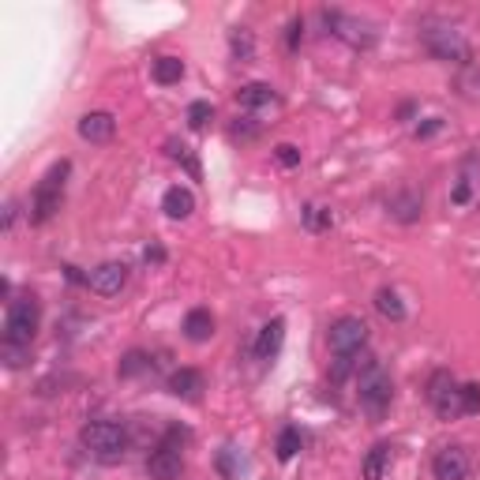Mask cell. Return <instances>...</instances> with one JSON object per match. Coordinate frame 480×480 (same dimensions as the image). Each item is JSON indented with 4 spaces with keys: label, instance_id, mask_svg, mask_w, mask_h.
<instances>
[{
    "label": "cell",
    "instance_id": "1",
    "mask_svg": "<svg viewBox=\"0 0 480 480\" xmlns=\"http://www.w3.org/2000/svg\"><path fill=\"white\" fill-rule=\"evenodd\" d=\"M79 443L91 458H98L101 466L124 462V454L132 447V432L120 421H87L79 428Z\"/></svg>",
    "mask_w": 480,
    "mask_h": 480
},
{
    "label": "cell",
    "instance_id": "2",
    "mask_svg": "<svg viewBox=\"0 0 480 480\" xmlns=\"http://www.w3.org/2000/svg\"><path fill=\"white\" fill-rule=\"evenodd\" d=\"M357 402L371 421H383L390 402H394V375L387 371L383 361L364 357L357 368Z\"/></svg>",
    "mask_w": 480,
    "mask_h": 480
},
{
    "label": "cell",
    "instance_id": "3",
    "mask_svg": "<svg viewBox=\"0 0 480 480\" xmlns=\"http://www.w3.org/2000/svg\"><path fill=\"white\" fill-rule=\"evenodd\" d=\"M421 46L428 49L432 60H443V65H473V46L466 41V34L454 23H443V19H428L421 23Z\"/></svg>",
    "mask_w": 480,
    "mask_h": 480
},
{
    "label": "cell",
    "instance_id": "4",
    "mask_svg": "<svg viewBox=\"0 0 480 480\" xmlns=\"http://www.w3.org/2000/svg\"><path fill=\"white\" fill-rule=\"evenodd\" d=\"M68 173H72V161H68V158H60L57 165H49V173L38 180L34 196H31V222H34V225L53 222V218H57V211L65 206Z\"/></svg>",
    "mask_w": 480,
    "mask_h": 480
},
{
    "label": "cell",
    "instance_id": "5",
    "mask_svg": "<svg viewBox=\"0 0 480 480\" xmlns=\"http://www.w3.org/2000/svg\"><path fill=\"white\" fill-rule=\"evenodd\" d=\"M192 440V432L173 424L161 432L158 447L147 454V476L151 480H180L184 476V443Z\"/></svg>",
    "mask_w": 480,
    "mask_h": 480
},
{
    "label": "cell",
    "instance_id": "6",
    "mask_svg": "<svg viewBox=\"0 0 480 480\" xmlns=\"http://www.w3.org/2000/svg\"><path fill=\"white\" fill-rule=\"evenodd\" d=\"M38 327H41V304L34 293L8 301V311H4V342L8 345H31Z\"/></svg>",
    "mask_w": 480,
    "mask_h": 480
},
{
    "label": "cell",
    "instance_id": "7",
    "mask_svg": "<svg viewBox=\"0 0 480 480\" xmlns=\"http://www.w3.org/2000/svg\"><path fill=\"white\" fill-rule=\"evenodd\" d=\"M428 402H432V409H435L440 421H458V416H466V409H462V383H458L447 368L432 371V380H428Z\"/></svg>",
    "mask_w": 480,
    "mask_h": 480
},
{
    "label": "cell",
    "instance_id": "8",
    "mask_svg": "<svg viewBox=\"0 0 480 480\" xmlns=\"http://www.w3.org/2000/svg\"><path fill=\"white\" fill-rule=\"evenodd\" d=\"M368 338H371V330L361 316H342L327 330V345H330L334 357H357V353H364Z\"/></svg>",
    "mask_w": 480,
    "mask_h": 480
},
{
    "label": "cell",
    "instance_id": "9",
    "mask_svg": "<svg viewBox=\"0 0 480 480\" xmlns=\"http://www.w3.org/2000/svg\"><path fill=\"white\" fill-rule=\"evenodd\" d=\"M319 15H323L327 31H330L334 38L349 41L353 49H368L371 41H375V34H371V23H364V19H357V15H345V12H330V8H323Z\"/></svg>",
    "mask_w": 480,
    "mask_h": 480
},
{
    "label": "cell",
    "instance_id": "10",
    "mask_svg": "<svg viewBox=\"0 0 480 480\" xmlns=\"http://www.w3.org/2000/svg\"><path fill=\"white\" fill-rule=\"evenodd\" d=\"M128 278H132V266L109 259V263H98L91 270L87 289H91V293H98V297H120V289L128 285Z\"/></svg>",
    "mask_w": 480,
    "mask_h": 480
},
{
    "label": "cell",
    "instance_id": "11",
    "mask_svg": "<svg viewBox=\"0 0 480 480\" xmlns=\"http://www.w3.org/2000/svg\"><path fill=\"white\" fill-rule=\"evenodd\" d=\"M469 469H473L469 454H466V447H458V443L440 447V450H435V458H432V473H435V480H466Z\"/></svg>",
    "mask_w": 480,
    "mask_h": 480
},
{
    "label": "cell",
    "instance_id": "12",
    "mask_svg": "<svg viewBox=\"0 0 480 480\" xmlns=\"http://www.w3.org/2000/svg\"><path fill=\"white\" fill-rule=\"evenodd\" d=\"M117 135V117L106 109H94V113H83L79 117V139L87 143H109Z\"/></svg>",
    "mask_w": 480,
    "mask_h": 480
},
{
    "label": "cell",
    "instance_id": "13",
    "mask_svg": "<svg viewBox=\"0 0 480 480\" xmlns=\"http://www.w3.org/2000/svg\"><path fill=\"white\" fill-rule=\"evenodd\" d=\"M203 390H206V380H203V371H196V368H177L170 375V394L180 398V402H199Z\"/></svg>",
    "mask_w": 480,
    "mask_h": 480
},
{
    "label": "cell",
    "instance_id": "14",
    "mask_svg": "<svg viewBox=\"0 0 480 480\" xmlns=\"http://www.w3.org/2000/svg\"><path fill=\"white\" fill-rule=\"evenodd\" d=\"M387 211H390V218H398L402 225H413L416 218H421V211H424V196L413 192V188H402V192L390 196Z\"/></svg>",
    "mask_w": 480,
    "mask_h": 480
},
{
    "label": "cell",
    "instance_id": "15",
    "mask_svg": "<svg viewBox=\"0 0 480 480\" xmlns=\"http://www.w3.org/2000/svg\"><path fill=\"white\" fill-rule=\"evenodd\" d=\"M161 211H165V218H173V222L192 218V211H196V196H192V188H184V184L165 188V196H161Z\"/></svg>",
    "mask_w": 480,
    "mask_h": 480
},
{
    "label": "cell",
    "instance_id": "16",
    "mask_svg": "<svg viewBox=\"0 0 480 480\" xmlns=\"http://www.w3.org/2000/svg\"><path fill=\"white\" fill-rule=\"evenodd\" d=\"M282 345H285V319H270V323H263L259 327V338H256V357L259 361H275L278 353H282Z\"/></svg>",
    "mask_w": 480,
    "mask_h": 480
},
{
    "label": "cell",
    "instance_id": "17",
    "mask_svg": "<svg viewBox=\"0 0 480 480\" xmlns=\"http://www.w3.org/2000/svg\"><path fill=\"white\" fill-rule=\"evenodd\" d=\"M237 101L244 109H270V106H278L282 98L270 83H244V87L237 91Z\"/></svg>",
    "mask_w": 480,
    "mask_h": 480
},
{
    "label": "cell",
    "instance_id": "18",
    "mask_svg": "<svg viewBox=\"0 0 480 480\" xmlns=\"http://www.w3.org/2000/svg\"><path fill=\"white\" fill-rule=\"evenodd\" d=\"M184 338L188 342H211L214 338V316H211V308H192L184 316Z\"/></svg>",
    "mask_w": 480,
    "mask_h": 480
},
{
    "label": "cell",
    "instance_id": "19",
    "mask_svg": "<svg viewBox=\"0 0 480 480\" xmlns=\"http://www.w3.org/2000/svg\"><path fill=\"white\" fill-rule=\"evenodd\" d=\"M394 462V447L390 443H375L368 454H364V462H361V476L364 480H383L387 469Z\"/></svg>",
    "mask_w": 480,
    "mask_h": 480
},
{
    "label": "cell",
    "instance_id": "20",
    "mask_svg": "<svg viewBox=\"0 0 480 480\" xmlns=\"http://www.w3.org/2000/svg\"><path fill=\"white\" fill-rule=\"evenodd\" d=\"M301 222H304L308 233H330V229H334L330 206H319V203H304L301 206Z\"/></svg>",
    "mask_w": 480,
    "mask_h": 480
},
{
    "label": "cell",
    "instance_id": "21",
    "mask_svg": "<svg viewBox=\"0 0 480 480\" xmlns=\"http://www.w3.org/2000/svg\"><path fill=\"white\" fill-rule=\"evenodd\" d=\"M184 60L180 57H158L154 60V68H151V75H154V83L158 87H173V83H180L184 79Z\"/></svg>",
    "mask_w": 480,
    "mask_h": 480
},
{
    "label": "cell",
    "instance_id": "22",
    "mask_svg": "<svg viewBox=\"0 0 480 480\" xmlns=\"http://www.w3.org/2000/svg\"><path fill=\"white\" fill-rule=\"evenodd\" d=\"M229 53H233V60H240V65L256 60V34L248 27H233L229 31Z\"/></svg>",
    "mask_w": 480,
    "mask_h": 480
},
{
    "label": "cell",
    "instance_id": "23",
    "mask_svg": "<svg viewBox=\"0 0 480 480\" xmlns=\"http://www.w3.org/2000/svg\"><path fill=\"white\" fill-rule=\"evenodd\" d=\"M375 311H380L383 319H390V323H402L406 319V304H402V297H398V289H380L375 293Z\"/></svg>",
    "mask_w": 480,
    "mask_h": 480
},
{
    "label": "cell",
    "instance_id": "24",
    "mask_svg": "<svg viewBox=\"0 0 480 480\" xmlns=\"http://www.w3.org/2000/svg\"><path fill=\"white\" fill-rule=\"evenodd\" d=\"M301 447H304V435H301V428H297V424H285V428L278 432V443H275V450H278V462H293V458L301 454Z\"/></svg>",
    "mask_w": 480,
    "mask_h": 480
},
{
    "label": "cell",
    "instance_id": "25",
    "mask_svg": "<svg viewBox=\"0 0 480 480\" xmlns=\"http://www.w3.org/2000/svg\"><path fill=\"white\" fill-rule=\"evenodd\" d=\"M165 151H170V158H173V161H180V165H184L188 177H192V180H203V165H199V158L192 154V147H184V143L170 139V143H165Z\"/></svg>",
    "mask_w": 480,
    "mask_h": 480
},
{
    "label": "cell",
    "instance_id": "26",
    "mask_svg": "<svg viewBox=\"0 0 480 480\" xmlns=\"http://www.w3.org/2000/svg\"><path fill=\"white\" fill-rule=\"evenodd\" d=\"M154 368V361L147 357V353H139V349H132V353H124V361L117 364V371H120V380H132V375H143V371H151Z\"/></svg>",
    "mask_w": 480,
    "mask_h": 480
},
{
    "label": "cell",
    "instance_id": "27",
    "mask_svg": "<svg viewBox=\"0 0 480 480\" xmlns=\"http://www.w3.org/2000/svg\"><path fill=\"white\" fill-rule=\"evenodd\" d=\"M211 120H214L211 101H192V106H188V128H192V132H206V128H211Z\"/></svg>",
    "mask_w": 480,
    "mask_h": 480
},
{
    "label": "cell",
    "instance_id": "28",
    "mask_svg": "<svg viewBox=\"0 0 480 480\" xmlns=\"http://www.w3.org/2000/svg\"><path fill=\"white\" fill-rule=\"evenodd\" d=\"M229 139H233V143H256L259 139L256 117H237L233 124H229Z\"/></svg>",
    "mask_w": 480,
    "mask_h": 480
},
{
    "label": "cell",
    "instance_id": "29",
    "mask_svg": "<svg viewBox=\"0 0 480 480\" xmlns=\"http://www.w3.org/2000/svg\"><path fill=\"white\" fill-rule=\"evenodd\" d=\"M361 353L357 357H334V364H330V383H345L349 375H357V368H361Z\"/></svg>",
    "mask_w": 480,
    "mask_h": 480
},
{
    "label": "cell",
    "instance_id": "30",
    "mask_svg": "<svg viewBox=\"0 0 480 480\" xmlns=\"http://www.w3.org/2000/svg\"><path fill=\"white\" fill-rule=\"evenodd\" d=\"M458 91L469 101H480V65H469L462 75H458Z\"/></svg>",
    "mask_w": 480,
    "mask_h": 480
},
{
    "label": "cell",
    "instance_id": "31",
    "mask_svg": "<svg viewBox=\"0 0 480 480\" xmlns=\"http://www.w3.org/2000/svg\"><path fill=\"white\" fill-rule=\"evenodd\" d=\"M0 357H4L8 368H23L31 361V345H8V342H0Z\"/></svg>",
    "mask_w": 480,
    "mask_h": 480
},
{
    "label": "cell",
    "instance_id": "32",
    "mask_svg": "<svg viewBox=\"0 0 480 480\" xmlns=\"http://www.w3.org/2000/svg\"><path fill=\"white\" fill-rule=\"evenodd\" d=\"M275 161L282 165V170H297V165H301V151L293 147V143H278V147H275Z\"/></svg>",
    "mask_w": 480,
    "mask_h": 480
},
{
    "label": "cell",
    "instance_id": "33",
    "mask_svg": "<svg viewBox=\"0 0 480 480\" xmlns=\"http://www.w3.org/2000/svg\"><path fill=\"white\" fill-rule=\"evenodd\" d=\"M301 41H304V19H289V27H285V49L289 53H297L301 49Z\"/></svg>",
    "mask_w": 480,
    "mask_h": 480
},
{
    "label": "cell",
    "instance_id": "34",
    "mask_svg": "<svg viewBox=\"0 0 480 480\" xmlns=\"http://www.w3.org/2000/svg\"><path fill=\"white\" fill-rule=\"evenodd\" d=\"M462 409L466 416L480 413V383H462Z\"/></svg>",
    "mask_w": 480,
    "mask_h": 480
},
{
    "label": "cell",
    "instance_id": "35",
    "mask_svg": "<svg viewBox=\"0 0 480 480\" xmlns=\"http://www.w3.org/2000/svg\"><path fill=\"white\" fill-rule=\"evenodd\" d=\"M469 199H473V180L469 177H458V184L450 188V203L454 206H466Z\"/></svg>",
    "mask_w": 480,
    "mask_h": 480
},
{
    "label": "cell",
    "instance_id": "36",
    "mask_svg": "<svg viewBox=\"0 0 480 480\" xmlns=\"http://www.w3.org/2000/svg\"><path fill=\"white\" fill-rule=\"evenodd\" d=\"M218 473H222L225 480H237V466H233V447H225V450L218 454Z\"/></svg>",
    "mask_w": 480,
    "mask_h": 480
},
{
    "label": "cell",
    "instance_id": "37",
    "mask_svg": "<svg viewBox=\"0 0 480 480\" xmlns=\"http://www.w3.org/2000/svg\"><path fill=\"white\" fill-rule=\"evenodd\" d=\"M435 132H443V120L440 117H428L424 124H416V139H432Z\"/></svg>",
    "mask_w": 480,
    "mask_h": 480
},
{
    "label": "cell",
    "instance_id": "38",
    "mask_svg": "<svg viewBox=\"0 0 480 480\" xmlns=\"http://www.w3.org/2000/svg\"><path fill=\"white\" fill-rule=\"evenodd\" d=\"M143 263H147V266H161L165 263V248L161 244H151L147 252H143Z\"/></svg>",
    "mask_w": 480,
    "mask_h": 480
},
{
    "label": "cell",
    "instance_id": "39",
    "mask_svg": "<svg viewBox=\"0 0 480 480\" xmlns=\"http://www.w3.org/2000/svg\"><path fill=\"white\" fill-rule=\"evenodd\" d=\"M60 270H65V278H68L72 285H87V278H91V275H83V270H79V266H72V263H65Z\"/></svg>",
    "mask_w": 480,
    "mask_h": 480
},
{
    "label": "cell",
    "instance_id": "40",
    "mask_svg": "<svg viewBox=\"0 0 480 480\" xmlns=\"http://www.w3.org/2000/svg\"><path fill=\"white\" fill-rule=\"evenodd\" d=\"M15 214H19V206H15V203H8V206H4V233H12V225H15Z\"/></svg>",
    "mask_w": 480,
    "mask_h": 480
},
{
    "label": "cell",
    "instance_id": "41",
    "mask_svg": "<svg viewBox=\"0 0 480 480\" xmlns=\"http://www.w3.org/2000/svg\"><path fill=\"white\" fill-rule=\"evenodd\" d=\"M398 117H402V120L413 117V101H402V106H398Z\"/></svg>",
    "mask_w": 480,
    "mask_h": 480
}]
</instances>
